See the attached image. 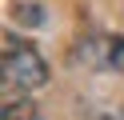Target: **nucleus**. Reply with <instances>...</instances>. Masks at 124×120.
I'll return each instance as SVG.
<instances>
[{
  "instance_id": "f03ea898",
  "label": "nucleus",
  "mask_w": 124,
  "mask_h": 120,
  "mask_svg": "<svg viewBox=\"0 0 124 120\" xmlns=\"http://www.w3.org/2000/svg\"><path fill=\"white\" fill-rule=\"evenodd\" d=\"M4 120H40V116H36V108H32V104H28V100H8V104H4Z\"/></svg>"
},
{
  "instance_id": "f257e3e1",
  "label": "nucleus",
  "mask_w": 124,
  "mask_h": 120,
  "mask_svg": "<svg viewBox=\"0 0 124 120\" xmlns=\"http://www.w3.org/2000/svg\"><path fill=\"white\" fill-rule=\"evenodd\" d=\"M0 76H4L8 92H36L48 80V64L32 44H16L8 36L4 40V56H0Z\"/></svg>"
}]
</instances>
